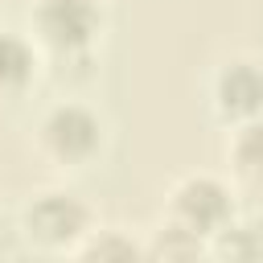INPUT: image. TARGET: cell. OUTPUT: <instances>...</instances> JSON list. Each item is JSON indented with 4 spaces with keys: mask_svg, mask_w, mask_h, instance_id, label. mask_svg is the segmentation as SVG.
Wrapping results in <instances>:
<instances>
[{
    "mask_svg": "<svg viewBox=\"0 0 263 263\" xmlns=\"http://www.w3.org/2000/svg\"><path fill=\"white\" fill-rule=\"evenodd\" d=\"M29 148L49 173L82 177V173H90V168H99L107 160L111 123L95 103H86L78 95H62L37 115Z\"/></svg>",
    "mask_w": 263,
    "mask_h": 263,
    "instance_id": "1",
    "label": "cell"
},
{
    "mask_svg": "<svg viewBox=\"0 0 263 263\" xmlns=\"http://www.w3.org/2000/svg\"><path fill=\"white\" fill-rule=\"evenodd\" d=\"M95 226H99L95 205L66 181L33 189L16 210V238L37 255L78 259V251L95 234Z\"/></svg>",
    "mask_w": 263,
    "mask_h": 263,
    "instance_id": "2",
    "label": "cell"
},
{
    "mask_svg": "<svg viewBox=\"0 0 263 263\" xmlns=\"http://www.w3.org/2000/svg\"><path fill=\"white\" fill-rule=\"evenodd\" d=\"M29 37L41 45L45 62L99 58V45L107 37V4L103 0H33Z\"/></svg>",
    "mask_w": 263,
    "mask_h": 263,
    "instance_id": "3",
    "label": "cell"
},
{
    "mask_svg": "<svg viewBox=\"0 0 263 263\" xmlns=\"http://www.w3.org/2000/svg\"><path fill=\"white\" fill-rule=\"evenodd\" d=\"M242 214V189L230 181V173H185L164 193V218L181 222L185 230L214 242L234 218Z\"/></svg>",
    "mask_w": 263,
    "mask_h": 263,
    "instance_id": "4",
    "label": "cell"
},
{
    "mask_svg": "<svg viewBox=\"0 0 263 263\" xmlns=\"http://www.w3.org/2000/svg\"><path fill=\"white\" fill-rule=\"evenodd\" d=\"M205 107L222 127L263 115V58L230 53L205 78Z\"/></svg>",
    "mask_w": 263,
    "mask_h": 263,
    "instance_id": "5",
    "label": "cell"
},
{
    "mask_svg": "<svg viewBox=\"0 0 263 263\" xmlns=\"http://www.w3.org/2000/svg\"><path fill=\"white\" fill-rule=\"evenodd\" d=\"M45 78V53L29 29H0V103L25 99Z\"/></svg>",
    "mask_w": 263,
    "mask_h": 263,
    "instance_id": "6",
    "label": "cell"
},
{
    "mask_svg": "<svg viewBox=\"0 0 263 263\" xmlns=\"http://www.w3.org/2000/svg\"><path fill=\"white\" fill-rule=\"evenodd\" d=\"M226 173L242 193H263V115L226 127Z\"/></svg>",
    "mask_w": 263,
    "mask_h": 263,
    "instance_id": "7",
    "label": "cell"
},
{
    "mask_svg": "<svg viewBox=\"0 0 263 263\" xmlns=\"http://www.w3.org/2000/svg\"><path fill=\"white\" fill-rule=\"evenodd\" d=\"M214 259H234V263H263V214L242 210L214 242H210Z\"/></svg>",
    "mask_w": 263,
    "mask_h": 263,
    "instance_id": "8",
    "label": "cell"
},
{
    "mask_svg": "<svg viewBox=\"0 0 263 263\" xmlns=\"http://www.w3.org/2000/svg\"><path fill=\"white\" fill-rule=\"evenodd\" d=\"M144 255L148 259H197V255H210V242L201 234L185 230L181 222L160 218L144 238Z\"/></svg>",
    "mask_w": 263,
    "mask_h": 263,
    "instance_id": "9",
    "label": "cell"
},
{
    "mask_svg": "<svg viewBox=\"0 0 263 263\" xmlns=\"http://www.w3.org/2000/svg\"><path fill=\"white\" fill-rule=\"evenodd\" d=\"M78 259H99V263H115V259H148L144 255V238H136L127 226H95V234L82 242Z\"/></svg>",
    "mask_w": 263,
    "mask_h": 263,
    "instance_id": "10",
    "label": "cell"
}]
</instances>
